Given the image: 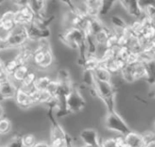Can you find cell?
<instances>
[{"mask_svg": "<svg viewBox=\"0 0 155 147\" xmlns=\"http://www.w3.org/2000/svg\"><path fill=\"white\" fill-rule=\"evenodd\" d=\"M104 127L107 130L117 133L122 136H125L133 131L128 123L125 122V120L117 111L107 113L105 115Z\"/></svg>", "mask_w": 155, "mask_h": 147, "instance_id": "obj_2", "label": "cell"}, {"mask_svg": "<svg viewBox=\"0 0 155 147\" xmlns=\"http://www.w3.org/2000/svg\"><path fill=\"white\" fill-rule=\"evenodd\" d=\"M19 66L18 63L14 59V57L12 59H9L7 61H5V72L7 74V75L11 78L12 75L15 73V71L17 69V67Z\"/></svg>", "mask_w": 155, "mask_h": 147, "instance_id": "obj_28", "label": "cell"}, {"mask_svg": "<svg viewBox=\"0 0 155 147\" xmlns=\"http://www.w3.org/2000/svg\"><path fill=\"white\" fill-rule=\"evenodd\" d=\"M7 147H23L21 135H15L10 139V141L6 144Z\"/></svg>", "mask_w": 155, "mask_h": 147, "instance_id": "obj_29", "label": "cell"}, {"mask_svg": "<svg viewBox=\"0 0 155 147\" xmlns=\"http://www.w3.org/2000/svg\"><path fill=\"white\" fill-rule=\"evenodd\" d=\"M16 26L15 21V10L7 9L0 15V35H5Z\"/></svg>", "mask_w": 155, "mask_h": 147, "instance_id": "obj_7", "label": "cell"}, {"mask_svg": "<svg viewBox=\"0 0 155 147\" xmlns=\"http://www.w3.org/2000/svg\"><path fill=\"white\" fill-rule=\"evenodd\" d=\"M124 137L126 145L129 147H146V143L142 133L133 130Z\"/></svg>", "mask_w": 155, "mask_h": 147, "instance_id": "obj_13", "label": "cell"}, {"mask_svg": "<svg viewBox=\"0 0 155 147\" xmlns=\"http://www.w3.org/2000/svg\"><path fill=\"white\" fill-rule=\"evenodd\" d=\"M153 127H154V130H155V119L153 120Z\"/></svg>", "mask_w": 155, "mask_h": 147, "instance_id": "obj_34", "label": "cell"}, {"mask_svg": "<svg viewBox=\"0 0 155 147\" xmlns=\"http://www.w3.org/2000/svg\"><path fill=\"white\" fill-rule=\"evenodd\" d=\"M35 44V50L31 65L35 70L45 71L51 68L54 62V55L49 38H43Z\"/></svg>", "mask_w": 155, "mask_h": 147, "instance_id": "obj_1", "label": "cell"}, {"mask_svg": "<svg viewBox=\"0 0 155 147\" xmlns=\"http://www.w3.org/2000/svg\"><path fill=\"white\" fill-rule=\"evenodd\" d=\"M112 33H113V30L105 25L104 29H102L99 33H97L94 36H93L94 41L96 44V45H106Z\"/></svg>", "mask_w": 155, "mask_h": 147, "instance_id": "obj_18", "label": "cell"}, {"mask_svg": "<svg viewBox=\"0 0 155 147\" xmlns=\"http://www.w3.org/2000/svg\"><path fill=\"white\" fill-rule=\"evenodd\" d=\"M7 50H17L29 43L26 26L16 25L11 32L4 35Z\"/></svg>", "mask_w": 155, "mask_h": 147, "instance_id": "obj_3", "label": "cell"}, {"mask_svg": "<svg viewBox=\"0 0 155 147\" xmlns=\"http://www.w3.org/2000/svg\"><path fill=\"white\" fill-rule=\"evenodd\" d=\"M0 147H7V146H6V145H3V146H0Z\"/></svg>", "mask_w": 155, "mask_h": 147, "instance_id": "obj_36", "label": "cell"}, {"mask_svg": "<svg viewBox=\"0 0 155 147\" xmlns=\"http://www.w3.org/2000/svg\"><path fill=\"white\" fill-rule=\"evenodd\" d=\"M121 4L120 5L124 9V11L130 15L131 16L134 17L135 19H140L143 15V10L139 5V1L136 0H125L118 2Z\"/></svg>", "mask_w": 155, "mask_h": 147, "instance_id": "obj_10", "label": "cell"}, {"mask_svg": "<svg viewBox=\"0 0 155 147\" xmlns=\"http://www.w3.org/2000/svg\"><path fill=\"white\" fill-rule=\"evenodd\" d=\"M37 74H36V70L33 69L28 75L22 81V83L18 85V88H21L26 92H31L33 90V85L35 81V79L37 78Z\"/></svg>", "mask_w": 155, "mask_h": 147, "instance_id": "obj_21", "label": "cell"}, {"mask_svg": "<svg viewBox=\"0 0 155 147\" xmlns=\"http://www.w3.org/2000/svg\"><path fill=\"white\" fill-rule=\"evenodd\" d=\"M27 35L29 38V42L35 43L43 38H49L51 35V31L49 28H42L37 25L35 23H33L26 26Z\"/></svg>", "mask_w": 155, "mask_h": 147, "instance_id": "obj_9", "label": "cell"}, {"mask_svg": "<svg viewBox=\"0 0 155 147\" xmlns=\"http://www.w3.org/2000/svg\"><path fill=\"white\" fill-rule=\"evenodd\" d=\"M35 20V15L27 5L15 10V21L16 25L27 26L33 24Z\"/></svg>", "mask_w": 155, "mask_h": 147, "instance_id": "obj_6", "label": "cell"}, {"mask_svg": "<svg viewBox=\"0 0 155 147\" xmlns=\"http://www.w3.org/2000/svg\"><path fill=\"white\" fill-rule=\"evenodd\" d=\"M117 2L116 1H102V5H101V9H100V13H99V16H104L110 14V12H112V10L114 9L115 4Z\"/></svg>", "mask_w": 155, "mask_h": 147, "instance_id": "obj_27", "label": "cell"}, {"mask_svg": "<svg viewBox=\"0 0 155 147\" xmlns=\"http://www.w3.org/2000/svg\"><path fill=\"white\" fill-rule=\"evenodd\" d=\"M17 89V85L11 79L0 83V103L8 99H14Z\"/></svg>", "mask_w": 155, "mask_h": 147, "instance_id": "obj_11", "label": "cell"}, {"mask_svg": "<svg viewBox=\"0 0 155 147\" xmlns=\"http://www.w3.org/2000/svg\"><path fill=\"white\" fill-rule=\"evenodd\" d=\"M53 78L49 75H38L37 78L35 79L34 85H33V90L36 91H46L51 81Z\"/></svg>", "mask_w": 155, "mask_h": 147, "instance_id": "obj_20", "label": "cell"}, {"mask_svg": "<svg viewBox=\"0 0 155 147\" xmlns=\"http://www.w3.org/2000/svg\"><path fill=\"white\" fill-rule=\"evenodd\" d=\"M86 102L80 88L74 84L73 88L65 98V107L68 114H78L85 106Z\"/></svg>", "mask_w": 155, "mask_h": 147, "instance_id": "obj_4", "label": "cell"}, {"mask_svg": "<svg viewBox=\"0 0 155 147\" xmlns=\"http://www.w3.org/2000/svg\"><path fill=\"white\" fill-rule=\"evenodd\" d=\"M5 51H8L7 50V46H6V43H5L4 35H0V54L5 52Z\"/></svg>", "mask_w": 155, "mask_h": 147, "instance_id": "obj_31", "label": "cell"}, {"mask_svg": "<svg viewBox=\"0 0 155 147\" xmlns=\"http://www.w3.org/2000/svg\"><path fill=\"white\" fill-rule=\"evenodd\" d=\"M83 145L86 147H101L102 139L98 132L94 128H84L78 135Z\"/></svg>", "mask_w": 155, "mask_h": 147, "instance_id": "obj_5", "label": "cell"}, {"mask_svg": "<svg viewBox=\"0 0 155 147\" xmlns=\"http://www.w3.org/2000/svg\"><path fill=\"white\" fill-rule=\"evenodd\" d=\"M21 141L23 147H33L37 143V138L34 134L26 133L21 135Z\"/></svg>", "mask_w": 155, "mask_h": 147, "instance_id": "obj_26", "label": "cell"}, {"mask_svg": "<svg viewBox=\"0 0 155 147\" xmlns=\"http://www.w3.org/2000/svg\"><path fill=\"white\" fill-rule=\"evenodd\" d=\"M15 104L17 106H19L22 109H29L33 106H35V104L33 102V99L30 95L29 92H26L21 88L17 89L16 95L14 98Z\"/></svg>", "mask_w": 155, "mask_h": 147, "instance_id": "obj_12", "label": "cell"}, {"mask_svg": "<svg viewBox=\"0 0 155 147\" xmlns=\"http://www.w3.org/2000/svg\"><path fill=\"white\" fill-rule=\"evenodd\" d=\"M13 130V125L10 119L3 117L0 119V135H7Z\"/></svg>", "mask_w": 155, "mask_h": 147, "instance_id": "obj_25", "label": "cell"}, {"mask_svg": "<svg viewBox=\"0 0 155 147\" xmlns=\"http://www.w3.org/2000/svg\"><path fill=\"white\" fill-rule=\"evenodd\" d=\"M99 65H100V59L96 55H87L82 65L84 70H89L92 72H94Z\"/></svg>", "mask_w": 155, "mask_h": 147, "instance_id": "obj_22", "label": "cell"}, {"mask_svg": "<svg viewBox=\"0 0 155 147\" xmlns=\"http://www.w3.org/2000/svg\"><path fill=\"white\" fill-rule=\"evenodd\" d=\"M110 21H111V24L113 25L114 31H115L117 33L124 32L129 26V25L124 19V17H122V16H120L118 15H111Z\"/></svg>", "mask_w": 155, "mask_h": 147, "instance_id": "obj_19", "label": "cell"}, {"mask_svg": "<svg viewBox=\"0 0 155 147\" xmlns=\"http://www.w3.org/2000/svg\"><path fill=\"white\" fill-rule=\"evenodd\" d=\"M28 6L35 17H41L47 14V2L44 0H28Z\"/></svg>", "mask_w": 155, "mask_h": 147, "instance_id": "obj_14", "label": "cell"}, {"mask_svg": "<svg viewBox=\"0 0 155 147\" xmlns=\"http://www.w3.org/2000/svg\"><path fill=\"white\" fill-rule=\"evenodd\" d=\"M34 69V67L31 65H19L17 69L15 71V73L11 76V80L17 85L22 83V81L27 76V75Z\"/></svg>", "mask_w": 155, "mask_h": 147, "instance_id": "obj_15", "label": "cell"}, {"mask_svg": "<svg viewBox=\"0 0 155 147\" xmlns=\"http://www.w3.org/2000/svg\"><path fill=\"white\" fill-rule=\"evenodd\" d=\"M153 95H154V97H155V89L153 90Z\"/></svg>", "mask_w": 155, "mask_h": 147, "instance_id": "obj_35", "label": "cell"}, {"mask_svg": "<svg viewBox=\"0 0 155 147\" xmlns=\"http://www.w3.org/2000/svg\"><path fill=\"white\" fill-rule=\"evenodd\" d=\"M83 85L87 88L91 89L94 87L95 79L94 76V73L89 70H84L83 73Z\"/></svg>", "mask_w": 155, "mask_h": 147, "instance_id": "obj_24", "label": "cell"}, {"mask_svg": "<svg viewBox=\"0 0 155 147\" xmlns=\"http://www.w3.org/2000/svg\"><path fill=\"white\" fill-rule=\"evenodd\" d=\"M35 50V45H31V42L23 45L19 49L16 50V54L14 56V59L18 63L19 65H31L33 54Z\"/></svg>", "mask_w": 155, "mask_h": 147, "instance_id": "obj_8", "label": "cell"}, {"mask_svg": "<svg viewBox=\"0 0 155 147\" xmlns=\"http://www.w3.org/2000/svg\"><path fill=\"white\" fill-rule=\"evenodd\" d=\"M147 73V82L150 85H155V59L143 63Z\"/></svg>", "mask_w": 155, "mask_h": 147, "instance_id": "obj_23", "label": "cell"}, {"mask_svg": "<svg viewBox=\"0 0 155 147\" xmlns=\"http://www.w3.org/2000/svg\"><path fill=\"white\" fill-rule=\"evenodd\" d=\"M33 147H50V144L47 141H37Z\"/></svg>", "mask_w": 155, "mask_h": 147, "instance_id": "obj_32", "label": "cell"}, {"mask_svg": "<svg viewBox=\"0 0 155 147\" xmlns=\"http://www.w3.org/2000/svg\"><path fill=\"white\" fill-rule=\"evenodd\" d=\"M94 76L95 81L104 82V83H111L112 81V74L103 65H99L94 72Z\"/></svg>", "mask_w": 155, "mask_h": 147, "instance_id": "obj_17", "label": "cell"}, {"mask_svg": "<svg viewBox=\"0 0 155 147\" xmlns=\"http://www.w3.org/2000/svg\"><path fill=\"white\" fill-rule=\"evenodd\" d=\"M102 5V1H97V0H91V1H84V6L86 15L90 18L94 17H100L99 13Z\"/></svg>", "mask_w": 155, "mask_h": 147, "instance_id": "obj_16", "label": "cell"}, {"mask_svg": "<svg viewBox=\"0 0 155 147\" xmlns=\"http://www.w3.org/2000/svg\"><path fill=\"white\" fill-rule=\"evenodd\" d=\"M4 115H5V109H4L2 104L0 103V119H2L3 117H5Z\"/></svg>", "mask_w": 155, "mask_h": 147, "instance_id": "obj_33", "label": "cell"}, {"mask_svg": "<svg viewBox=\"0 0 155 147\" xmlns=\"http://www.w3.org/2000/svg\"><path fill=\"white\" fill-rule=\"evenodd\" d=\"M101 147H117L116 146L115 137H110V138L102 140Z\"/></svg>", "mask_w": 155, "mask_h": 147, "instance_id": "obj_30", "label": "cell"}]
</instances>
